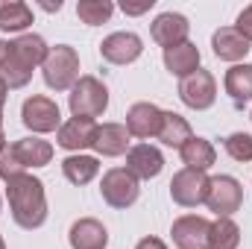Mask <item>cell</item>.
I'll return each mask as SVG.
<instances>
[{
  "mask_svg": "<svg viewBox=\"0 0 252 249\" xmlns=\"http://www.w3.org/2000/svg\"><path fill=\"white\" fill-rule=\"evenodd\" d=\"M153 6H156V0H138V3H132V0H124V3H121L124 15H144V12H150Z\"/></svg>",
  "mask_w": 252,
  "mask_h": 249,
  "instance_id": "cell-31",
  "label": "cell"
},
{
  "mask_svg": "<svg viewBox=\"0 0 252 249\" xmlns=\"http://www.w3.org/2000/svg\"><path fill=\"white\" fill-rule=\"evenodd\" d=\"M32 24V9L24 0H0V30L3 32H21Z\"/></svg>",
  "mask_w": 252,
  "mask_h": 249,
  "instance_id": "cell-25",
  "label": "cell"
},
{
  "mask_svg": "<svg viewBox=\"0 0 252 249\" xmlns=\"http://www.w3.org/2000/svg\"><path fill=\"white\" fill-rule=\"evenodd\" d=\"M44 85L53 91H70L79 79V53L70 44H56L50 47L47 62L41 64Z\"/></svg>",
  "mask_w": 252,
  "mask_h": 249,
  "instance_id": "cell-3",
  "label": "cell"
},
{
  "mask_svg": "<svg viewBox=\"0 0 252 249\" xmlns=\"http://www.w3.org/2000/svg\"><path fill=\"white\" fill-rule=\"evenodd\" d=\"M12 53L27 64L30 70H35L38 64L47 62L50 47H47V41H44L41 35H35V32H24V35H18V38L12 41Z\"/></svg>",
  "mask_w": 252,
  "mask_h": 249,
  "instance_id": "cell-21",
  "label": "cell"
},
{
  "mask_svg": "<svg viewBox=\"0 0 252 249\" xmlns=\"http://www.w3.org/2000/svg\"><path fill=\"white\" fill-rule=\"evenodd\" d=\"M235 30L252 44V3L247 9H241V15H238V21H235Z\"/></svg>",
  "mask_w": 252,
  "mask_h": 249,
  "instance_id": "cell-30",
  "label": "cell"
},
{
  "mask_svg": "<svg viewBox=\"0 0 252 249\" xmlns=\"http://www.w3.org/2000/svg\"><path fill=\"white\" fill-rule=\"evenodd\" d=\"M41 9H47V12H59V9H62V0H56V3H41Z\"/></svg>",
  "mask_w": 252,
  "mask_h": 249,
  "instance_id": "cell-34",
  "label": "cell"
},
{
  "mask_svg": "<svg viewBox=\"0 0 252 249\" xmlns=\"http://www.w3.org/2000/svg\"><path fill=\"white\" fill-rule=\"evenodd\" d=\"M179 100L193 109V112H205V109H211L214 106V100H217V79L208 73V70H193L190 76H185L182 82H179Z\"/></svg>",
  "mask_w": 252,
  "mask_h": 249,
  "instance_id": "cell-8",
  "label": "cell"
},
{
  "mask_svg": "<svg viewBox=\"0 0 252 249\" xmlns=\"http://www.w3.org/2000/svg\"><path fill=\"white\" fill-rule=\"evenodd\" d=\"M135 249H167V244H164L161 238L147 235V238H141V241H138V247H135Z\"/></svg>",
  "mask_w": 252,
  "mask_h": 249,
  "instance_id": "cell-32",
  "label": "cell"
},
{
  "mask_svg": "<svg viewBox=\"0 0 252 249\" xmlns=\"http://www.w3.org/2000/svg\"><path fill=\"white\" fill-rule=\"evenodd\" d=\"M223 88L232 97L235 109H244L247 103H252V64H232L223 76Z\"/></svg>",
  "mask_w": 252,
  "mask_h": 249,
  "instance_id": "cell-19",
  "label": "cell"
},
{
  "mask_svg": "<svg viewBox=\"0 0 252 249\" xmlns=\"http://www.w3.org/2000/svg\"><path fill=\"white\" fill-rule=\"evenodd\" d=\"M67 244L70 249H106L109 247V232L100 220L94 217H82L70 226L67 232Z\"/></svg>",
  "mask_w": 252,
  "mask_h": 249,
  "instance_id": "cell-16",
  "label": "cell"
},
{
  "mask_svg": "<svg viewBox=\"0 0 252 249\" xmlns=\"http://www.w3.org/2000/svg\"><path fill=\"white\" fill-rule=\"evenodd\" d=\"M179 156H182V164L190 167V170H208L214 161H217V150H214V144L208 141V138H199V135H193L188 144L179 150Z\"/></svg>",
  "mask_w": 252,
  "mask_h": 249,
  "instance_id": "cell-23",
  "label": "cell"
},
{
  "mask_svg": "<svg viewBox=\"0 0 252 249\" xmlns=\"http://www.w3.org/2000/svg\"><path fill=\"white\" fill-rule=\"evenodd\" d=\"M223 147H226V153L235 158V161H252V135L247 132H232L226 141H223Z\"/></svg>",
  "mask_w": 252,
  "mask_h": 249,
  "instance_id": "cell-28",
  "label": "cell"
},
{
  "mask_svg": "<svg viewBox=\"0 0 252 249\" xmlns=\"http://www.w3.org/2000/svg\"><path fill=\"white\" fill-rule=\"evenodd\" d=\"M208 182H211V179H208L202 170L182 167V170L173 173V179H170V196H173V202L182 205V208H196V205H202L205 196H208Z\"/></svg>",
  "mask_w": 252,
  "mask_h": 249,
  "instance_id": "cell-7",
  "label": "cell"
},
{
  "mask_svg": "<svg viewBox=\"0 0 252 249\" xmlns=\"http://www.w3.org/2000/svg\"><path fill=\"white\" fill-rule=\"evenodd\" d=\"M161 118H164V112H161L156 103H135V106H129V112H126V129H129L132 138L147 141V138H156V135H158Z\"/></svg>",
  "mask_w": 252,
  "mask_h": 249,
  "instance_id": "cell-14",
  "label": "cell"
},
{
  "mask_svg": "<svg viewBox=\"0 0 252 249\" xmlns=\"http://www.w3.org/2000/svg\"><path fill=\"white\" fill-rule=\"evenodd\" d=\"M188 32H190L188 18L179 15V12H161V15H156V21L150 24L153 41H156L158 47H164V50H170V47H176V44H185V41H188Z\"/></svg>",
  "mask_w": 252,
  "mask_h": 249,
  "instance_id": "cell-11",
  "label": "cell"
},
{
  "mask_svg": "<svg viewBox=\"0 0 252 249\" xmlns=\"http://www.w3.org/2000/svg\"><path fill=\"white\" fill-rule=\"evenodd\" d=\"M0 211H3V199H0Z\"/></svg>",
  "mask_w": 252,
  "mask_h": 249,
  "instance_id": "cell-39",
  "label": "cell"
},
{
  "mask_svg": "<svg viewBox=\"0 0 252 249\" xmlns=\"http://www.w3.org/2000/svg\"><path fill=\"white\" fill-rule=\"evenodd\" d=\"M6 147V132H3V126H0V150Z\"/></svg>",
  "mask_w": 252,
  "mask_h": 249,
  "instance_id": "cell-36",
  "label": "cell"
},
{
  "mask_svg": "<svg viewBox=\"0 0 252 249\" xmlns=\"http://www.w3.org/2000/svg\"><path fill=\"white\" fill-rule=\"evenodd\" d=\"M211 47H214V56L217 59L232 62V64H241V59H247V53L252 50V44L235 27H220L211 35Z\"/></svg>",
  "mask_w": 252,
  "mask_h": 249,
  "instance_id": "cell-15",
  "label": "cell"
},
{
  "mask_svg": "<svg viewBox=\"0 0 252 249\" xmlns=\"http://www.w3.org/2000/svg\"><path fill=\"white\" fill-rule=\"evenodd\" d=\"M12 153H15V158L21 161L24 170L27 167H44V164L53 161V144L44 141V138H35V135L15 141L12 144Z\"/></svg>",
  "mask_w": 252,
  "mask_h": 249,
  "instance_id": "cell-18",
  "label": "cell"
},
{
  "mask_svg": "<svg viewBox=\"0 0 252 249\" xmlns=\"http://www.w3.org/2000/svg\"><path fill=\"white\" fill-rule=\"evenodd\" d=\"M126 170L135 179H156L164 170V156L153 144H135L126 153Z\"/></svg>",
  "mask_w": 252,
  "mask_h": 249,
  "instance_id": "cell-13",
  "label": "cell"
},
{
  "mask_svg": "<svg viewBox=\"0 0 252 249\" xmlns=\"http://www.w3.org/2000/svg\"><path fill=\"white\" fill-rule=\"evenodd\" d=\"M241 244V229L232 217H217L208 232V249H238Z\"/></svg>",
  "mask_w": 252,
  "mask_h": 249,
  "instance_id": "cell-26",
  "label": "cell"
},
{
  "mask_svg": "<svg viewBox=\"0 0 252 249\" xmlns=\"http://www.w3.org/2000/svg\"><path fill=\"white\" fill-rule=\"evenodd\" d=\"M62 173H64V179H67L70 185L82 187V185H88V182L97 179V173H100V161H97L94 156L73 153V156H67V158L62 161Z\"/></svg>",
  "mask_w": 252,
  "mask_h": 249,
  "instance_id": "cell-22",
  "label": "cell"
},
{
  "mask_svg": "<svg viewBox=\"0 0 252 249\" xmlns=\"http://www.w3.org/2000/svg\"><path fill=\"white\" fill-rule=\"evenodd\" d=\"M6 97H9V88H6V85H3V82H0V109H3V106H6Z\"/></svg>",
  "mask_w": 252,
  "mask_h": 249,
  "instance_id": "cell-35",
  "label": "cell"
},
{
  "mask_svg": "<svg viewBox=\"0 0 252 249\" xmlns=\"http://www.w3.org/2000/svg\"><path fill=\"white\" fill-rule=\"evenodd\" d=\"M6 59H9V41H3V38H0V70H3Z\"/></svg>",
  "mask_w": 252,
  "mask_h": 249,
  "instance_id": "cell-33",
  "label": "cell"
},
{
  "mask_svg": "<svg viewBox=\"0 0 252 249\" xmlns=\"http://www.w3.org/2000/svg\"><path fill=\"white\" fill-rule=\"evenodd\" d=\"M208 232H211V223L199 214H182L170 226L176 249H208Z\"/></svg>",
  "mask_w": 252,
  "mask_h": 249,
  "instance_id": "cell-10",
  "label": "cell"
},
{
  "mask_svg": "<svg viewBox=\"0 0 252 249\" xmlns=\"http://www.w3.org/2000/svg\"><path fill=\"white\" fill-rule=\"evenodd\" d=\"M156 138H158L164 147L182 150L190 138H193V129H190V124L182 118V115H176V112H164V118H161V129H158Z\"/></svg>",
  "mask_w": 252,
  "mask_h": 249,
  "instance_id": "cell-24",
  "label": "cell"
},
{
  "mask_svg": "<svg viewBox=\"0 0 252 249\" xmlns=\"http://www.w3.org/2000/svg\"><path fill=\"white\" fill-rule=\"evenodd\" d=\"M199 59L202 56H199V47L193 41H185V44H176V47L164 50V67L179 79H185L193 70H199Z\"/></svg>",
  "mask_w": 252,
  "mask_h": 249,
  "instance_id": "cell-20",
  "label": "cell"
},
{
  "mask_svg": "<svg viewBox=\"0 0 252 249\" xmlns=\"http://www.w3.org/2000/svg\"><path fill=\"white\" fill-rule=\"evenodd\" d=\"M129 129L126 124H103L97 126V138H94V150L106 158H118V156H126L129 153Z\"/></svg>",
  "mask_w": 252,
  "mask_h": 249,
  "instance_id": "cell-17",
  "label": "cell"
},
{
  "mask_svg": "<svg viewBox=\"0 0 252 249\" xmlns=\"http://www.w3.org/2000/svg\"><path fill=\"white\" fill-rule=\"evenodd\" d=\"M208 211H214L217 217H232L235 211H241L244 205V187L235 176H211L208 182V196H205Z\"/></svg>",
  "mask_w": 252,
  "mask_h": 249,
  "instance_id": "cell-6",
  "label": "cell"
},
{
  "mask_svg": "<svg viewBox=\"0 0 252 249\" xmlns=\"http://www.w3.org/2000/svg\"><path fill=\"white\" fill-rule=\"evenodd\" d=\"M21 173H24V167H21V161L15 158L12 144H6V147L0 150V179L9 182V179H15V176H21Z\"/></svg>",
  "mask_w": 252,
  "mask_h": 249,
  "instance_id": "cell-29",
  "label": "cell"
},
{
  "mask_svg": "<svg viewBox=\"0 0 252 249\" xmlns=\"http://www.w3.org/2000/svg\"><path fill=\"white\" fill-rule=\"evenodd\" d=\"M0 126H3V109H0Z\"/></svg>",
  "mask_w": 252,
  "mask_h": 249,
  "instance_id": "cell-38",
  "label": "cell"
},
{
  "mask_svg": "<svg viewBox=\"0 0 252 249\" xmlns=\"http://www.w3.org/2000/svg\"><path fill=\"white\" fill-rule=\"evenodd\" d=\"M21 124L27 129H32L35 135H47V132H59L62 126V112L59 103L44 97V94H32L24 100L21 106Z\"/></svg>",
  "mask_w": 252,
  "mask_h": 249,
  "instance_id": "cell-4",
  "label": "cell"
},
{
  "mask_svg": "<svg viewBox=\"0 0 252 249\" xmlns=\"http://www.w3.org/2000/svg\"><path fill=\"white\" fill-rule=\"evenodd\" d=\"M6 199H9V211L12 220L32 232L41 229L47 220V193H44V182L32 173H21L15 179L6 182Z\"/></svg>",
  "mask_w": 252,
  "mask_h": 249,
  "instance_id": "cell-1",
  "label": "cell"
},
{
  "mask_svg": "<svg viewBox=\"0 0 252 249\" xmlns=\"http://www.w3.org/2000/svg\"><path fill=\"white\" fill-rule=\"evenodd\" d=\"M94 138H97V124L88 121V118H70L59 126L56 132V144L67 150L70 156L73 153H82L88 147H94Z\"/></svg>",
  "mask_w": 252,
  "mask_h": 249,
  "instance_id": "cell-12",
  "label": "cell"
},
{
  "mask_svg": "<svg viewBox=\"0 0 252 249\" xmlns=\"http://www.w3.org/2000/svg\"><path fill=\"white\" fill-rule=\"evenodd\" d=\"M67 106H70L73 118H88V121L100 118L109 109V88H106V82H100L97 76H79L76 85L67 94Z\"/></svg>",
  "mask_w": 252,
  "mask_h": 249,
  "instance_id": "cell-2",
  "label": "cell"
},
{
  "mask_svg": "<svg viewBox=\"0 0 252 249\" xmlns=\"http://www.w3.org/2000/svg\"><path fill=\"white\" fill-rule=\"evenodd\" d=\"M100 193L106 199V205L124 211L129 205L138 202V193H141V185L138 179L126 170V167H112L103 173V182H100Z\"/></svg>",
  "mask_w": 252,
  "mask_h": 249,
  "instance_id": "cell-5",
  "label": "cell"
},
{
  "mask_svg": "<svg viewBox=\"0 0 252 249\" xmlns=\"http://www.w3.org/2000/svg\"><path fill=\"white\" fill-rule=\"evenodd\" d=\"M76 15L82 24L88 27H100L115 15V3L112 0H79L76 3Z\"/></svg>",
  "mask_w": 252,
  "mask_h": 249,
  "instance_id": "cell-27",
  "label": "cell"
},
{
  "mask_svg": "<svg viewBox=\"0 0 252 249\" xmlns=\"http://www.w3.org/2000/svg\"><path fill=\"white\" fill-rule=\"evenodd\" d=\"M144 41L138 32H112L100 41V56L109 64H132L141 59Z\"/></svg>",
  "mask_w": 252,
  "mask_h": 249,
  "instance_id": "cell-9",
  "label": "cell"
},
{
  "mask_svg": "<svg viewBox=\"0 0 252 249\" xmlns=\"http://www.w3.org/2000/svg\"><path fill=\"white\" fill-rule=\"evenodd\" d=\"M0 249H6V244H3V235H0Z\"/></svg>",
  "mask_w": 252,
  "mask_h": 249,
  "instance_id": "cell-37",
  "label": "cell"
}]
</instances>
